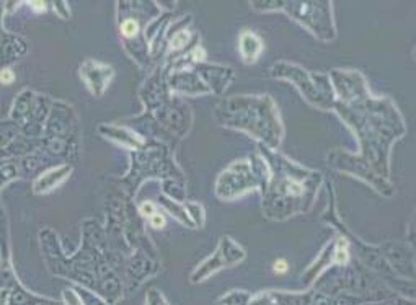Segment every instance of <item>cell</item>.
Wrapping results in <instances>:
<instances>
[{"instance_id":"obj_4","label":"cell","mask_w":416,"mask_h":305,"mask_svg":"<svg viewBox=\"0 0 416 305\" xmlns=\"http://www.w3.org/2000/svg\"><path fill=\"white\" fill-rule=\"evenodd\" d=\"M0 80H2L3 84H8V82L13 80V74L10 70H3L2 74H0Z\"/></svg>"},{"instance_id":"obj_1","label":"cell","mask_w":416,"mask_h":305,"mask_svg":"<svg viewBox=\"0 0 416 305\" xmlns=\"http://www.w3.org/2000/svg\"><path fill=\"white\" fill-rule=\"evenodd\" d=\"M122 33L126 36H134L137 33V23L134 20H127L122 23Z\"/></svg>"},{"instance_id":"obj_3","label":"cell","mask_w":416,"mask_h":305,"mask_svg":"<svg viewBox=\"0 0 416 305\" xmlns=\"http://www.w3.org/2000/svg\"><path fill=\"white\" fill-rule=\"evenodd\" d=\"M152 225L154 227H159V229H162V227H163V224H165V219L163 217H162L160 214H157V216H152Z\"/></svg>"},{"instance_id":"obj_5","label":"cell","mask_w":416,"mask_h":305,"mask_svg":"<svg viewBox=\"0 0 416 305\" xmlns=\"http://www.w3.org/2000/svg\"><path fill=\"white\" fill-rule=\"evenodd\" d=\"M142 211L147 212V216H154V214H155V212H154V206H152V204H144V206H142Z\"/></svg>"},{"instance_id":"obj_2","label":"cell","mask_w":416,"mask_h":305,"mask_svg":"<svg viewBox=\"0 0 416 305\" xmlns=\"http://www.w3.org/2000/svg\"><path fill=\"white\" fill-rule=\"evenodd\" d=\"M273 271H274V273H277V274H284V273H287V271H289V264H287V261H284V260H277L276 263L273 264Z\"/></svg>"}]
</instances>
